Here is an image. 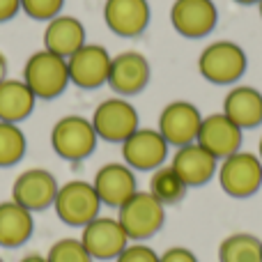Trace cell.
<instances>
[{
  "mask_svg": "<svg viewBox=\"0 0 262 262\" xmlns=\"http://www.w3.org/2000/svg\"><path fill=\"white\" fill-rule=\"evenodd\" d=\"M249 55L237 41L219 39L212 41L198 55V72L205 81L214 85H237L246 74Z\"/></svg>",
  "mask_w": 262,
  "mask_h": 262,
  "instance_id": "1",
  "label": "cell"
},
{
  "mask_svg": "<svg viewBox=\"0 0 262 262\" xmlns=\"http://www.w3.org/2000/svg\"><path fill=\"white\" fill-rule=\"evenodd\" d=\"M23 83L32 90V95L41 101H51L55 97H60L69 81V69L67 60L60 55L51 53V51L41 49L30 53V58L23 64Z\"/></svg>",
  "mask_w": 262,
  "mask_h": 262,
  "instance_id": "2",
  "label": "cell"
},
{
  "mask_svg": "<svg viewBox=\"0 0 262 262\" xmlns=\"http://www.w3.org/2000/svg\"><path fill=\"white\" fill-rule=\"evenodd\" d=\"M115 219L124 228L129 242H147L166 223V207L149 191H136L127 203L118 207Z\"/></svg>",
  "mask_w": 262,
  "mask_h": 262,
  "instance_id": "3",
  "label": "cell"
},
{
  "mask_svg": "<svg viewBox=\"0 0 262 262\" xmlns=\"http://www.w3.org/2000/svg\"><path fill=\"white\" fill-rule=\"evenodd\" d=\"M99 143L95 127H92L90 118L83 115H64L51 129V147L64 161H85L92 157Z\"/></svg>",
  "mask_w": 262,
  "mask_h": 262,
  "instance_id": "4",
  "label": "cell"
},
{
  "mask_svg": "<svg viewBox=\"0 0 262 262\" xmlns=\"http://www.w3.org/2000/svg\"><path fill=\"white\" fill-rule=\"evenodd\" d=\"M216 177L223 193L230 198L244 200L255 195L262 186V161L258 152L239 149L226 157L223 161H219Z\"/></svg>",
  "mask_w": 262,
  "mask_h": 262,
  "instance_id": "5",
  "label": "cell"
},
{
  "mask_svg": "<svg viewBox=\"0 0 262 262\" xmlns=\"http://www.w3.org/2000/svg\"><path fill=\"white\" fill-rule=\"evenodd\" d=\"M53 209L64 226L83 228V226H88L92 219L99 216L101 200H99V195H97L92 182L69 180V182H64V184H60Z\"/></svg>",
  "mask_w": 262,
  "mask_h": 262,
  "instance_id": "6",
  "label": "cell"
},
{
  "mask_svg": "<svg viewBox=\"0 0 262 262\" xmlns=\"http://www.w3.org/2000/svg\"><path fill=\"white\" fill-rule=\"evenodd\" d=\"M99 140L122 145L140 127V115L136 106L124 97H108L95 108L90 118Z\"/></svg>",
  "mask_w": 262,
  "mask_h": 262,
  "instance_id": "7",
  "label": "cell"
},
{
  "mask_svg": "<svg viewBox=\"0 0 262 262\" xmlns=\"http://www.w3.org/2000/svg\"><path fill=\"white\" fill-rule=\"evenodd\" d=\"M113 55L101 44H85L67 58L69 81L81 90H99L108 85V72Z\"/></svg>",
  "mask_w": 262,
  "mask_h": 262,
  "instance_id": "8",
  "label": "cell"
},
{
  "mask_svg": "<svg viewBox=\"0 0 262 262\" xmlns=\"http://www.w3.org/2000/svg\"><path fill=\"white\" fill-rule=\"evenodd\" d=\"M120 147H122V161L129 168L143 172H154L157 168L168 163L170 145L159 134V129L138 127Z\"/></svg>",
  "mask_w": 262,
  "mask_h": 262,
  "instance_id": "9",
  "label": "cell"
},
{
  "mask_svg": "<svg viewBox=\"0 0 262 262\" xmlns=\"http://www.w3.org/2000/svg\"><path fill=\"white\" fill-rule=\"evenodd\" d=\"M200 122H203V113L198 111V106L186 99H177L163 106V111L159 113L157 129L166 138V143L177 149L195 143Z\"/></svg>",
  "mask_w": 262,
  "mask_h": 262,
  "instance_id": "10",
  "label": "cell"
},
{
  "mask_svg": "<svg viewBox=\"0 0 262 262\" xmlns=\"http://www.w3.org/2000/svg\"><path fill=\"white\" fill-rule=\"evenodd\" d=\"M58 189L60 184L51 170H46V168H28L14 180L12 200L32 214L44 212V209L53 207Z\"/></svg>",
  "mask_w": 262,
  "mask_h": 262,
  "instance_id": "11",
  "label": "cell"
},
{
  "mask_svg": "<svg viewBox=\"0 0 262 262\" xmlns=\"http://www.w3.org/2000/svg\"><path fill=\"white\" fill-rule=\"evenodd\" d=\"M152 64L140 51H122L113 55L108 72V88L118 97H136L149 85Z\"/></svg>",
  "mask_w": 262,
  "mask_h": 262,
  "instance_id": "12",
  "label": "cell"
},
{
  "mask_svg": "<svg viewBox=\"0 0 262 262\" xmlns=\"http://www.w3.org/2000/svg\"><path fill=\"white\" fill-rule=\"evenodd\" d=\"M85 251L92 255V260H115L124 249L131 244L124 228L113 216H97L88 226L81 228V237Z\"/></svg>",
  "mask_w": 262,
  "mask_h": 262,
  "instance_id": "13",
  "label": "cell"
},
{
  "mask_svg": "<svg viewBox=\"0 0 262 262\" xmlns=\"http://www.w3.org/2000/svg\"><path fill=\"white\" fill-rule=\"evenodd\" d=\"M170 23L184 39H203L216 28L219 9L214 0H175L170 7Z\"/></svg>",
  "mask_w": 262,
  "mask_h": 262,
  "instance_id": "14",
  "label": "cell"
},
{
  "mask_svg": "<svg viewBox=\"0 0 262 262\" xmlns=\"http://www.w3.org/2000/svg\"><path fill=\"white\" fill-rule=\"evenodd\" d=\"M152 7L149 0H106L104 3V23L118 37H140L149 28Z\"/></svg>",
  "mask_w": 262,
  "mask_h": 262,
  "instance_id": "15",
  "label": "cell"
},
{
  "mask_svg": "<svg viewBox=\"0 0 262 262\" xmlns=\"http://www.w3.org/2000/svg\"><path fill=\"white\" fill-rule=\"evenodd\" d=\"M92 186L101 205L118 209L138 191V180H136V170L124 161H108L95 172Z\"/></svg>",
  "mask_w": 262,
  "mask_h": 262,
  "instance_id": "16",
  "label": "cell"
},
{
  "mask_svg": "<svg viewBox=\"0 0 262 262\" xmlns=\"http://www.w3.org/2000/svg\"><path fill=\"white\" fill-rule=\"evenodd\" d=\"M195 143L207 149L212 157H216L219 161H223L226 157H230V154L242 149L244 131L219 111V113H209L203 118Z\"/></svg>",
  "mask_w": 262,
  "mask_h": 262,
  "instance_id": "17",
  "label": "cell"
},
{
  "mask_svg": "<svg viewBox=\"0 0 262 262\" xmlns=\"http://www.w3.org/2000/svg\"><path fill=\"white\" fill-rule=\"evenodd\" d=\"M170 168L189 189H195V186H205L216 175L219 159L212 157L198 143H191L175 149V154L170 157Z\"/></svg>",
  "mask_w": 262,
  "mask_h": 262,
  "instance_id": "18",
  "label": "cell"
},
{
  "mask_svg": "<svg viewBox=\"0 0 262 262\" xmlns=\"http://www.w3.org/2000/svg\"><path fill=\"white\" fill-rule=\"evenodd\" d=\"M221 113L242 131L262 124V92L253 85H232L223 97Z\"/></svg>",
  "mask_w": 262,
  "mask_h": 262,
  "instance_id": "19",
  "label": "cell"
},
{
  "mask_svg": "<svg viewBox=\"0 0 262 262\" xmlns=\"http://www.w3.org/2000/svg\"><path fill=\"white\" fill-rule=\"evenodd\" d=\"M85 26L76 16L60 14L51 18L44 28V49L67 60L81 46H85Z\"/></svg>",
  "mask_w": 262,
  "mask_h": 262,
  "instance_id": "20",
  "label": "cell"
},
{
  "mask_svg": "<svg viewBox=\"0 0 262 262\" xmlns=\"http://www.w3.org/2000/svg\"><path fill=\"white\" fill-rule=\"evenodd\" d=\"M35 232V216L14 203L12 198L0 203V246L3 249H21Z\"/></svg>",
  "mask_w": 262,
  "mask_h": 262,
  "instance_id": "21",
  "label": "cell"
},
{
  "mask_svg": "<svg viewBox=\"0 0 262 262\" xmlns=\"http://www.w3.org/2000/svg\"><path fill=\"white\" fill-rule=\"evenodd\" d=\"M37 97L23 83V78H5L0 83V122L21 124L32 115Z\"/></svg>",
  "mask_w": 262,
  "mask_h": 262,
  "instance_id": "22",
  "label": "cell"
},
{
  "mask_svg": "<svg viewBox=\"0 0 262 262\" xmlns=\"http://www.w3.org/2000/svg\"><path fill=\"white\" fill-rule=\"evenodd\" d=\"M219 262H262V239L251 232H232L219 244Z\"/></svg>",
  "mask_w": 262,
  "mask_h": 262,
  "instance_id": "23",
  "label": "cell"
},
{
  "mask_svg": "<svg viewBox=\"0 0 262 262\" xmlns=\"http://www.w3.org/2000/svg\"><path fill=\"white\" fill-rule=\"evenodd\" d=\"M147 191L163 205V207H172V205L182 203V200L186 198L189 186L177 177V172L170 168V163H166V166L157 168V170L152 172Z\"/></svg>",
  "mask_w": 262,
  "mask_h": 262,
  "instance_id": "24",
  "label": "cell"
},
{
  "mask_svg": "<svg viewBox=\"0 0 262 262\" xmlns=\"http://www.w3.org/2000/svg\"><path fill=\"white\" fill-rule=\"evenodd\" d=\"M28 138L21 124L0 122V168H12L26 157Z\"/></svg>",
  "mask_w": 262,
  "mask_h": 262,
  "instance_id": "25",
  "label": "cell"
},
{
  "mask_svg": "<svg viewBox=\"0 0 262 262\" xmlns=\"http://www.w3.org/2000/svg\"><path fill=\"white\" fill-rule=\"evenodd\" d=\"M46 260L49 262H95L78 237H62V239L53 242L49 253H46Z\"/></svg>",
  "mask_w": 262,
  "mask_h": 262,
  "instance_id": "26",
  "label": "cell"
},
{
  "mask_svg": "<svg viewBox=\"0 0 262 262\" xmlns=\"http://www.w3.org/2000/svg\"><path fill=\"white\" fill-rule=\"evenodd\" d=\"M64 0H21V12L32 21H46L60 16Z\"/></svg>",
  "mask_w": 262,
  "mask_h": 262,
  "instance_id": "27",
  "label": "cell"
},
{
  "mask_svg": "<svg viewBox=\"0 0 262 262\" xmlns=\"http://www.w3.org/2000/svg\"><path fill=\"white\" fill-rule=\"evenodd\" d=\"M115 262H159V253L145 242H131L127 249L115 258Z\"/></svg>",
  "mask_w": 262,
  "mask_h": 262,
  "instance_id": "28",
  "label": "cell"
},
{
  "mask_svg": "<svg viewBox=\"0 0 262 262\" xmlns=\"http://www.w3.org/2000/svg\"><path fill=\"white\" fill-rule=\"evenodd\" d=\"M159 262H198V255L186 246H170L159 253Z\"/></svg>",
  "mask_w": 262,
  "mask_h": 262,
  "instance_id": "29",
  "label": "cell"
},
{
  "mask_svg": "<svg viewBox=\"0 0 262 262\" xmlns=\"http://www.w3.org/2000/svg\"><path fill=\"white\" fill-rule=\"evenodd\" d=\"M21 12V0H0V23L12 21Z\"/></svg>",
  "mask_w": 262,
  "mask_h": 262,
  "instance_id": "30",
  "label": "cell"
},
{
  "mask_svg": "<svg viewBox=\"0 0 262 262\" xmlns=\"http://www.w3.org/2000/svg\"><path fill=\"white\" fill-rule=\"evenodd\" d=\"M7 72H9V62H7V58H5V53L0 51V83L7 78Z\"/></svg>",
  "mask_w": 262,
  "mask_h": 262,
  "instance_id": "31",
  "label": "cell"
},
{
  "mask_svg": "<svg viewBox=\"0 0 262 262\" xmlns=\"http://www.w3.org/2000/svg\"><path fill=\"white\" fill-rule=\"evenodd\" d=\"M18 262H49L46 260V255H39V253H28V255H23Z\"/></svg>",
  "mask_w": 262,
  "mask_h": 262,
  "instance_id": "32",
  "label": "cell"
},
{
  "mask_svg": "<svg viewBox=\"0 0 262 262\" xmlns=\"http://www.w3.org/2000/svg\"><path fill=\"white\" fill-rule=\"evenodd\" d=\"M237 5H258L260 0H235Z\"/></svg>",
  "mask_w": 262,
  "mask_h": 262,
  "instance_id": "33",
  "label": "cell"
},
{
  "mask_svg": "<svg viewBox=\"0 0 262 262\" xmlns=\"http://www.w3.org/2000/svg\"><path fill=\"white\" fill-rule=\"evenodd\" d=\"M258 157H260V161H262V136H260V145H258Z\"/></svg>",
  "mask_w": 262,
  "mask_h": 262,
  "instance_id": "34",
  "label": "cell"
},
{
  "mask_svg": "<svg viewBox=\"0 0 262 262\" xmlns=\"http://www.w3.org/2000/svg\"><path fill=\"white\" fill-rule=\"evenodd\" d=\"M258 7H260V16H262V0H260V3H258Z\"/></svg>",
  "mask_w": 262,
  "mask_h": 262,
  "instance_id": "35",
  "label": "cell"
},
{
  "mask_svg": "<svg viewBox=\"0 0 262 262\" xmlns=\"http://www.w3.org/2000/svg\"><path fill=\"white\" fill-rule=\"evenodd\" d=\"M0 262H5V260H3V255H0Z\"/></svg>",
  "mask_w": 262,
  "mask_h": 262,
  "instance_id": "36",
  "label": "cell"
}]
</instances>
